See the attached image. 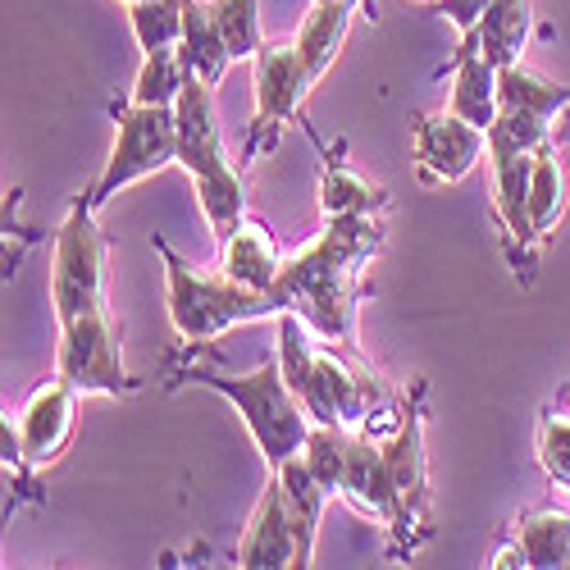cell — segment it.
Returning <instances> with one entry per match:
<instances>
[{"mask_svg":"<svg viewBox=\"0 0 570 570\" xmlns=\"http://www.w3.org/2000/svg\"><path fill=\"white\" fill-rule=\"evenodd\" d=\"M384 247V224L379 215H343L324 219V233L306 252L283 261L274 293L283 306L297 311L315 338L334 347H356V302H361V269Z\"/></svg>","mask_w":570,"mask_h":570,"instance_id":"cell-1","label":"cell"},{"mask_svg":"<svg viewBox=\"0 0 570 570\" xmlns=\"http://www.w3.org/2000/svg\"><path fill=\"white\" fill-rule=\"evenodd\" d=\"M156 252L165 256V278H169V324L183 343H210L237 324L278 320L288 311L278 293H252L243 283H233L224 269L206 274L187 265L165 237H156Z\"/></svg>","mask_w":570,"mask_h":570,"instance_id":"cell-2","label":"cell"},{"mask_svg":"<svg viewBox=\"0 0 570 570\" xmlns=\"http://www.w3.org/2000/svg\"><path fill=\"white\" fill-rule=\"evenodd\" d=\"M187 384H202L210 393H219L237 415H243L247 434L256 443V452L265 456L269 470H278L288 456H297L306 448V434H311V415L306 406L297 402L288 374H283L278 361H265L247 374H210V370H193Z\"/></svg>","mask_w":570,"mask_h":570,"instance_id":"cell-3","label":"cell"},{"mask_svg":"<svg viewBox=\"0 0 570 570\" xmlns=\"http://www.w3.org/2000/svg\"><path fill=\"white\" fill-rule=\"evenodd\" d=\"M115 115V147L110 160L101 169V178L91 183L87 202L106 206L115 193H124L128 183L160 174L165 165H178V124H174V106H110Z\"/></svg>","mask_w":570,"mask_h":570,"instance_id":"cell-4","label":"cell"},{"mask_svg":"<svg viewBox=\"0 0 570 570\" xmlns=\"http://www.w3.org/2000/svg\"><path fill=\"white\" fill-rule=\"evenodd\" d=\"M51 306L56 320L69 324L106 302V237L97 228V206L78 197L56 233V256H51Z\"/></svg>","mask_w":570,"mask_h":570,"instance_id":"cell-5","label":"cell"},{"mask_svg":"<svg viewBox=\"0 0 570 570\" xmlns=\"http://www.w3.org/2000/svg\"><path fill=\"white\" fill-rule=\"evenodd\" d=\"M56 374L69 379L82 397H124L137 389V379L124 370L119 324H115L110 306H97V311L60 324Z\"/></svg>","mask_w":570,"mask_h":570,"instance_id":"cell-6","label":"cell"},{"mask_svg":"<svg viewBox=\"0 0 570 570\" xmlns=\"http://www.w3.org/2000/svg\"><path fill=\"white\" fill-rule=\"evenodd\" d=\"M252 87H256V115H252V137H247V156L261 147H274V137L288 128L306 101V91L315 87L297 41L293 46H278L265 41L261 51L252 56Z\"/></svg>","mask_w":570,"mask_h":570,"instance_id":"cell-7","label":"cell"},{"mask_svg":"<svg viewBox=\"0 0 570 570\" xmlns=\"http://www.w3.org/2000/svg\"><path fill=\"white\" fill-rule=\"evenodd\" d=\"M489 165H493V215H498V228H502L507 261H511L520 283H530L534 269H539V243H543V233L534 228V215H530L534 156H525V151H489Z\"/></svg>","mask_w":570,"mask_h":570,"instance_id":"cell-8","label":"cell"},{"mask_svg":"<svg viewBox=\"0 0 570 570\" xmlns=\"http://www.w3.org/2000/svg\"><path fill=\"white\" fill-rule=\"evenodd\" d=\"M411 137H415V169H420V183L424 187L461 183L474 165L489 156V132L465 124L452 110L420 115L415 128H411Z\"/></svg>","mask_w":570,"mask_h":570,"instance_id":"cell-9","label":"cell"},{"mask_svg":"<svg viewBox=\"0 0 570 570\" xmlns=\"http://www.w3.org/2000/svg\"><path fill=\"white\" fill-rule=\"evenodd\" d=\"M343 502H352L361 515L389 525L402 548H406V511H402V498H397V484H393V470H389V456H384V443L370 439V434H352L347 443V470H343Z\"/></svg>","mask_w":570,"mask_h":570,"instance_id":"cell-10","label":"cell"},{"mask_svg":"<svg viewBox=\"0 0 570 570\" xmlns=\"http://www.w3.org/2000/svg\"><path fill=\"white\" fill-rule=\"evenodd\" d=\"M73 424H78V389L69 379H46V384L32 389V397L23 402V411L14 415V430H19V443H23V456L28 465H51L69 439H73Z\"/></svg>","mask_w":570,"mask_h":570,"instance_id":"cell-11","label":"cell"},{"mask_svg":"<svg viewBox=\"0 0 570 570\" xmlns=\"http://www.w3.org/2000/svg\"><path fill=\"white\" fill-rule=\"evenodd\" d=\"M384 443V456H389V470H393V484H397V498H402V511H406V548L415 552L420 534H430V465H424V420L420 411H402L397 430Z\"/></svg>","mask_w":570,"mask_h":570,"instance_id":"cell-12","label":"cell"},{"mask_svg":"<svg viewBox=\"0 0 570 570\" xmlns=\"http://www.w3.org/2000/svg\"><path fill=\"white\" fill-rule=\"evenodd\" d=\"M233 566L243 570H288L297 566V530H293V511L283 498L278 474H269V484L247 520L243 539L233 548Z\"/></svg>","mask_w":570,"mask_h":570,"instance_id":"cell-13","label":"cell"},{"mask_svg":"<svg viewBox=\"0 0 570 570\" xmlns=\"http://www.w3.org/2000/svg\"><path fill=\"white\" fill-rule=\"evenodd\" d=\"M174 124H178V165L193 178L228 165L224 128H219V115H215V82L187 73L183 97L174 101Z\"/></svg>","mask_w":570,"mask_h":570,"instance_id":"cell-14","label":"cell"},{"mask_svg":"<svg viewBox=\"0 0 570 570\" xmlns=\"http://www.w3.org/2000/svg\"><path fill=\"white\" fill-rule=\"evenodd\" d=\"M498 78H502V69L470 37H461L456 60H452V97H448V110L461 115L465 124L489 132L498 124Z\"/></svg>","mask_w":570,"mask_h":570,"instance_id":"cell-15","label":"cell"},{"mask_svg":"<svg viewBox=\"0 0 570 570\" xmlns=\"http://www.w3.org/2000/svg\"><path fill=\"white\" fill-rule=\"evenodd\" d=\"M219 269L252 293H274V283L283 274V252H278V237L269 233V224H261L252 215L237 224V233L219 247Z\"/></svg>","mask_w":570,"mask_h":570,"instance_id":"cell-16","label":"cell"},{"mask_svg":"<svg viewBox=\"0 0 570 570\" xmlns=\"http://www.w3.org/2000/svg\"><path fill=\"white\" fill-rule=\"evenodd\" d=\"M278 484H283V498H288V511H293V530H297V566H311L315 561V543H320V515H324V502L334 498L320 480L315 470L306 465V456H288L278 470Z\"/></svg>","mask_w":570,"mask_h":570,"instance_id":"cell-17","label":"cell"},{"mask_svg":"<svg viewBox=\"0 0 570 570\" xmlns=\"http://www.w3.org/2000/svg\"><path fill=\"white\" fill-rule=\"evenodd\" d=\"M530 28H534L530 0H493V6L484 10V19L461 37H470L498 69H507V65H520V56H525Z\"/></svg>","mask_w":570,"mask_h":570,"instance_id":"cell-18","label":"cell"},{"mask_svg":"<svg viewBox=\"0 0 570 570\" xmlns=\"http://www.w3.org/2000/svg\"><path fill=\"white\" fill-rule=\"evenodd\" d=\"M178 56L187 65L193 78H206L219 87L224 69L233 65L228 46L215 28V14H210V0H183V41H178Z\"/></svg>","mask_w":570,"mask_h":570,"instance_id":"cell-19","label":"cell"},{"mask_svg":"<svg viewBox=\"0 0 570 570\" xmlns=\"http://www.w3.org/2000/svg\"><path fill=\"white\" fill-rule=\"evenodd\" d=\"M197 183V206H202V215H206V224H210V237L224 247L228 237L237 233V224L247 219V183H243V165H219V169H210V174H202V178H193Z\"/></svg>","mask_w":570,"mask_h":570,"instance_id":"cell-20","label":"cell"},{"mask_svg":"<svg viewBox=\"0 0 570 570\" xmlns=\"http://www.w3.org/2000/svg\"><path fill=\"white\" fill-rule=\"evenodd\" d=\"M352 14H356V0H343V6H311V14L302 19L297 51H302V65H306L311 82H320L328 73V65L338 60L347 28H352Z\"/></svg>","mask_w":570,"mask_h":570,"instance_id":"cell-21","label":"cell"},{"mask_svg":"<svg viewBox=\"0 0 570 570\" xmlns=\"http://www.w3.org/2000/svg\"><path fill=\"white\" fill-rule=\"evenodd\" d=\"M320 210H324V219L379 215V210H389V193H384V187H374V183H365L347 160L324 156V174H320Z\"/></svg>","mask_w":570,"mask_h":570,"instance_id":"cell-22","label":"cell"},{"mask_svg":"<svg viewBox=\"0 0 570 570\" xmlns=\"http://www.w3.org/2000/svg\"><path fill=\"white\" fill-rule=\"evenodd\" d=\"M515 548L530 570H566L570 557V511L543 507L515 520Z\"/></svg>","mask_w":570,"mask_h":570,"instance_id":"cell-23","label":"cell"},{"mask_svg":"<svg viewBox=\"0 0 570 570\" xmlns=\"http://www.w3.org/2000/svg\"><path fill=\"white\" fill-rule=\"evenodd\" d=\"M498 110H525V115L557 124L570 110V87L548 82V78L530 73L525 65H507L498 78Z\"/></svg>","mask_w":570,"mask_h":570,"instance_id":"cell-24","label":"cell"},{"mask_svg":"<svg viewBox=\"0 0 570 570\" xmlns=\"http://www.w3.org/2000/svg\"><path fill=\"white\" fill-rule=\"evenodd\" d=\"M566 165H561V147H543L534 156V174H530V215H534V228L548 237L561 219H566Z\"/></svg>","mask_w":570,"mask_h":570,"instance_id":"cell-25","label":"cell"},{"mask_svg":"<svg viewBox=\"0 0 570 570\" xmlns=\"http://www.w3.org/2000/svg\"><path fill=\"white\" fill-rule=\"evenodd\" d=\"M187 87V65L178 56V46H165V51H147L141 56V69L132 78V106H174Z\"/></svg>","mask_w":570,"mask_h":570,"instance_id":"cell-26","label":"cell"},{"mask_svg":"<svg viewBox=\"0 0 570 570\" xmlns=\"http://www.w3.org/2000/svg\"><path fill=\"white\" fill-rule=\"evenodd\" d=\"M210 14H215V28H219L233 60H252L265 46L261 0H210Z\"/></svg>","mask_w":570,"mask_h":570,"instance_id":"cell-27","label":"cell"},{"mask_svg":"<svg viewBox=\"0 0 570 570\" xmlns=\"http://www.w3.org/2000/svg\"><path fill=\"white\" fill-rule=\"evenodd\" d=\"M347 443H352V430H343V424H311L306 434V465L315 470V480L328 489V493H343V470H347Z\"/></svg>","mask_w":570,"mask_h":570,"instance_id":"cell-28","label":"cell"},{"mask_svg":"<svg viewBox=\"0 0 570 570\" xmlns=\"http://www.w3.org/2000/svg\"><path fill=\"white\" fill-rule=\"evenodd\" d=\"M128 23H132L141 56L178 46L183 41V0H137V6H128Z\"/></svg>","mask_w":570,"mask_h":570,"instance_id":"cell-29","label":"cell"},{"mask_svg":"<svg viewBox=\"0 0 570 570\" xmlns=\"http://www.w3.org/2000/svg\"><path fill=\"white\" fill-rule=\"evenodd\" d=\"M539 461L557 489H570V415L548 411L539 420Z\"/></svg>","mask_w":570,"mask_h":570,"instance_id":"cell-30","label":"cell"},{"mask_svg":"<svg viewBox=\"0 0 570 570\" xmlns=\"http://www.w3.org/2000/svg\"><path fill=\"white\" fill-rule=\"evenodd\" d=\"M489 6H493V0H439V14H443L456 32H470L474 23L484 19Z\"/></svg>","mask_w":570,"mask_h":570,"instance_id":"cell-31","label":"cell"},{"mask_svg":"<svg viewBox=\"0 0 570 570\" xmlns=\"http://www.w3.org/2000/svg\"><path fill=\"white\" fill-rule=\"evenodd\" d=\"M311 6H343V0H311Z\"/></svg>","mask_w":570,"mask_h":570,"instance_id":"cell-32","label":"cell"},{"mask_svg":"<svg viewBox=\"0 0 570 570\" xmlns=\"http://www.w3.org/2000/svg\"><path fill=\"white\" fill-rule=\"evenodd\" d=\"M124 6H137V0H124Z\"/></svg>","mask_w":570,"mask_h":570,"instance_id":"cell-33","label":"cell"},{"mask_svg":"<svg viewBox=\"0 0 570 570\" xmlns=\"http://www.w3.org/2000/svg\"><path fill=\"white\" fill-rule=\"evenodd\" d=\"M566 570H570V557H566Z\"/></svg>","mask_w":570,"mask_h":570,"instance_id":"cell-34","label":"cell"}]
</instances>
